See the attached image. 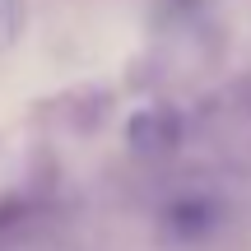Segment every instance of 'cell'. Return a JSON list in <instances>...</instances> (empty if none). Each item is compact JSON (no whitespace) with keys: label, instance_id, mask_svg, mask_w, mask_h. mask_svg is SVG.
I'll list each match as a JSON object with an SVG mask.
<instances>
[{"label":"cell","instance_id":"obj_1","mask_svg":"<svg viewBox=\"0 0 251 251\" xmlns=\"http://www.w3.org/2000/svg\"><path fill=\"white\" fill-rule=\"evenodd\" d=\"M126 140L135 149H172L177 140V117L172 112H140L130 126H126Z\"/></svg>","mask_w":251,"mask_h":251},{"label":"cell","instance_id":"obj_2","mask_svg":"<svg viewBox=\"0 0 251 251\" xmlns=\"http://www.w3.org/2000/svg\"><path fill=\"white\" fill-rule=\"evenodd\" d=\"M19 28H24V0H0V51L14 47Z\"/></svg>","mask_w":251,"mask_h":251}]
</instances>
